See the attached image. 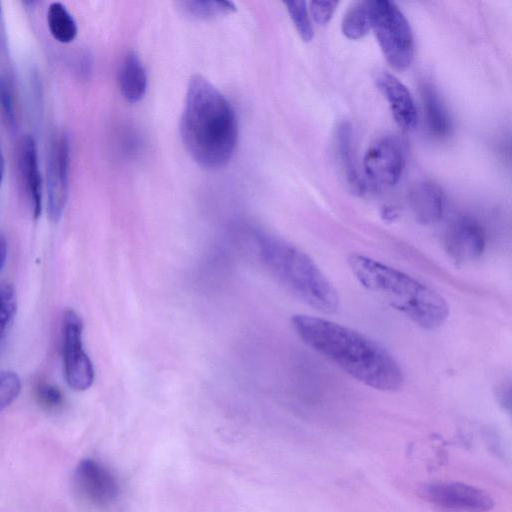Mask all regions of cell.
<instances>
[{
    "label": "cell",
    "instance_id": "277c9868",
    "mask_svg": "<svg viewBox=\"0 0 512 512\" xmlns=\"http://www.w3.org/2000/svg\"><path fill=\"white\" fill-rule=\"evenodd\" d=\"M258 247L265 265L297 298L324 314L337 311V290L305 252L269 234L258 237Z\"/></svg>",
    "mask_w": 512,
    "mask_h": 512
},
{
    "label": "cell",
    "instance_id": "603a6c76",
    "mask_svg": "<svg viewBox=\"0 0 512 512\" xmlns=\"http://www.w3.org/2000/svg\"><path fill=\"white\" fill-rule=\"evenodd\" d=\"M21 383L13 372L0 375V411L9 406L19 395Z\"/></svg>",
    "mask_w": 512,
    "mask_h": 512
},
{
    "label": "cell",
    "instance_id": "83f0119b",
    "mask_svg": "<svg viewBox=\"0 0 512 512\" xmlns=\"http://www.w3.org/2000/svg\"><path fill=\"white\" fill-rule=\"evenodd\" d=\"M7 240L5 236L0 232V271L5 265L7 258Z\"/></svg>",
    "mask_w": 512,
    "mask_h": 512
},
{
    "label": "cell",
    "instance_id": "4fadbf2b",
    "mask_svg": "<svg viewBox=\"0 0 512 512\" xmlns=\"http://www.w3.org/2000/svg\"><path fill=\"white\" fill-rule=\"evenodd\" d=\"M19 170L32 214L38 218L42 210V184L36 143L31 136H25L20 143Z\"/></svg>",
    "mask_w": 512,
    "mask_h": 512
},
{
    "label": "cell",
    "instance_id": "9c48e42d",
    "mask_svg": "<svg viewBox=\"0 0 512 512\" xmlns=\"http://www.w3.org/2000/svg\"><path fill=\"white\" fill-rule=\"evenodd\" d=\"M69 163L70 144L68 137L63 134L52 143L47 164L48 212L54 221L61 217L65 208Z\"/></svg>",
    "mask_w": 512,
    "mask_h": 512
},
{
    "label": "cell",
    "instance_id": "9a60e30c",
    "mask_svg": "<svg viewBox=\"0 0 512 512\" xmlns=\"http://www.w3.org/2000/svg\"><path fill=\"white\" fill-rule=\"evenodd\" d=\"M123 97L131 103L139 101L145 94L147 75L138 55L130 51L124 58L119 75Z\"/></svg>",
    "mask_w": 512,
    "mask_h": 512
},
{
    "label": "cell",
    "instance_id": "5b68a950",
    "mask_svg": "<svg viewBox=\"0 0 512 512\" xmlns=\"http://www.w3.org/2000/svg\"><path fill=\"white\" fill-rule=\"evenodd\" d=\"M371 29L387 62L396 70L408 68L413 60L414 42L410 25L395 3L369 1Z\"/></svg>",
    "mask_w": 512,
    "mask_h": 512
},
{
    "label": "cell",
    "instance_id": "44dd1931",
    "mask_svg": "<svg viewBox=\"0 0 512 512\" xmlns=\"http://www.w3.org/2000/svg\"><path fill=\"white\" fill-rule=\"evenodd\" d=\"M17 300L14 287L0 283V338L6 333L16 313Z\"/></svg>",
    "mask_w": 512,
    "mask_h": 512
},
{
    "label": "cell",
    "instance_id": "8fae6325",
    "mask_svg": "<svg viewBox=\"0 0 512 512\" xmlns=\"http://www.w3.org/2000/svg\"><path fill=\"white\" fill-rule=\"evenodd\" d=\"M486 247L482 227L471 219L453 223L445 235V249L456 263H469L481 257Z\"/></svg>",
    "mask_w": 512,
    "mask_h": 512
},
{
    "label": "cell",
    "instance_id": "7a4b0ae2",
    "mask_svg": "<svg viewBox=\"0 0 512 512\" xmlns=\"http://www.w3.org/2000/svg\"><path fill=\"white\" fill-rule=\"evenodd\" d=\"M180 127L186 150L200 166L216 169L232 158L237 142L234 110L200 75L188 83Z\"/></svg>",
    "mask_w": 512,
    "mask_h": 512
},
{
    "label": "cell",
    "instance_id": "7c38bea8",
    "mask_svg": "<svg viewBox=\"0 0 512 512\" xmlns=\"http://www.w3.org/2000/svg\"><path fill=\"white\" fill-rule=\"evenodd\" d=\"M376 81L397 124L405 130L413 129L417 124V111L407 87L388 72L379 74Z\"/></svg>",
    "mask_w": 512,
    "mask_h": 512
},
{
    "label": "cell",
    "instance_id": "e0dca14e",
    "mask_svg": "<svg viewBox=\"0 0 512 512\" xmlns=\"http://www.w3.org/2000/svg\"><path fill=\"white\" fill-rule=\"evenodd\" d=\"M47 24L51 35L58 42L70 43L77 35V24L73 16L60 2H53L49 5Z\"/></svg>",
    "mask_w": 512,
    "mask_h": 512
},
{
    "label": "cell",
    "instance_id": "8992f818",
    "mask_svg": "<svg viewBox=\"0 0 512 512\" xmlns=\"http://www.w3.org/2000/svg\"><path fill=\"white\" fill-rule=\"evenodd\" d=\"M82 331L78 314L66 310L62 322L64 374L68 385L77 391L88 389L94 381V368L83 347Z\"/></svg>",
    "mask_w": 512,
    "mask_h": 512
},
{
    "label": "cell",
    "instance_id": "7402d4cb",
    "mask_svg": "<svg viewBox=\"0 0 512 512\" xmlns=\"http://www.w3.org/2000/svg\"><path fill=\"white\" fill-rule=\"evenodd\" d=\"M287 10L300 37L308 42L313 38V27L305 1L286 2Z\"/></svg>",
    "mask_w": 512,
    "mask_h": 512
},
{
    "label": "cell",
    "instance_id": "d6986e66",
    "mask_svg": "<svg viewBox=\"0 0 512 512\" xmlns=\"http://www.w3.org/2000/svg\"><path fill=\"white\" fill-rule=\"evenodd\" d=\"M343 34L352 40L362 38L371 29L369 1L354 3L342 20Z\"/></svg>",
    "mask_w": 512,
    "mask_h": 512
},
{
    "label": "cell",
    "instance_id": "4316f807",
    "mask_svg": "<svg viewBox=\"0 0 512 512\" xmlns=\"http://www.w3.org/2000/svg\"><path fill=\"white\" fill-rule=\"evenodd\" d=\"M497 399L500 405L507 411H510L511 391L510 384H502L497 391Z\"/></svg>",
    "mask_w": 512,
    "mask_h": 512
},
{
    "label": "cell",
    "instance_id": "6da1fadb",
    "mask_svg": "<svg viewBox=\"0 0 512 512\" xmlns=\"http://www.w3.org/2000/svg\"><path fill=\"white\" fill-rule=\"evenodd\" d=\"M296 334L357 381L380 391H396L403 372L395 358L366 335L331 320L305 314L291 318Z\"/></svg>",
    "mask_w": 512,
    "mask_h": 512
},
{
    "label": "cell",
    "instance_id": "30bf717a",
    "mask_svg": "<svg viewBox=\"0 0 512 512\" xmlns=\"http://www.w3.org/2000/svg\"><path fill=\"white\" fill-rule=\"evenodd\" d=\"M75 482L80 493L91 503L107 506L119 493L115 476L101 463L83 459L75 471Z\"/></svg>",
    "mask_w": 512,
    "mask_h": 512
},
{
    "label": "cell",
    "instance_id": "ba28073f",
    "mask_svg": "<svg viewBox=\"0 0 512 512\" xmlns=\"http://www.w3.org/2000/svg\"><path fill=\"white\" fill-rule=\"evenodd\" d=\"M364 171L368 180L376 187L395 185L404 167V155L399 143L390 137L374 141L364 156Z\"/></svg>",
    "mask_w": 512,
    "mask_h": 512
},
{
    "label": "cell",
    "instance_id": "52a82bcc",
    "mask_svg": "<svg viewBox=\"0 0 512 512\" xmlns=\"http://www.w3.org/2000/svg\"><path fill=\"white\" fill-rule=\"evenodd\" d=\"M421 497L448 512H489L494 500L484 490L461 482L440 481L420 488Z\"/></svg>",
    "mask_w": 512,
    "mask_h": 512
},
{
    "label": "cell",
    "instance_id": "ac0fdd59",
    "mask_svg": "<svg viewBox=\"0 0 512 512\" xmlns=\"http://www.w3.org/2000/svg\"><path fill=\"white\" fill-rule=\"evenodd\" d=\"M336 154L345 170L346 178L354 189L363 190V183L355 169L351 152V131L350 126L342 123L338 126L335 136Z\"/></svg>",
    "mask_w": 512,
    "mask_h": 512
},
{
    "label": "cell",
    "instance_id": "f1b7e54d",
    "mask_svg": "<svg viewBox=\"0 0 512 512\" xmlns=\"http://www.w3.org/2000/svg\"><path fill=\"white\" fill-rule=\"evenodd\" d=\"M3 170H4V161H3V156L1 153V149H0V183H1L2 177H3Z\"/></svg>",
    "mask_w": 512,
    "mask_h": 512
},
{
    "label": "cell",
    "instance_id": "484cf974",
    "mask_svg": "<svg viewBox=\"0 0 512 512\" xmlns=\"http://www.w3.org/2000/svg\"><path fill=\"white\" fill-rule=\"evenodd\" d=\"M0 104L9 123L15 122L14 104L11 91L5 80L0 79Z\"/></svg>",
    "mask_w": 512,
    "mask_h": 512
},
{
    "label": "cell",
    "instance_id": "2e32d148",
    "mask_svg": "<svg viewBox=\"0 0 512 512\" xmlns=\"http://www.w3.org/2000/svg\"><path fill=\"white\" fill-rule=\"evenodd\" d=\"M422 97L430 131L438 137L447 135L451 123L439 95L432 86L425 84L422 87Z\"/></svg>",
    "mask_w": 512,
    "mask_h": 512
},
{
    "label": "cell",
    "instance_id": "d4e9b609",
    "mask_svg": "<svg viewBox=\"0 0 512 512\" xmlns=\"http://www.w3.org/2000/svg\"><path fill=\"white\" fill-rule=\"evenodd\" d=\"M336 6V1H312L310 13L317 24L324 25L331 19Z\"/></svg>",
    "mask_w": 512,
    "mask_h": 512
},
{
    "label": "cell",
    "instance_id": "5bb4252c",
    "mask_svg": "<svg viewBox=\"0 0 512 512\" xmlns=\"http://www.w3.org/2000/svg\"><path fill=\"white\" fill-rule=\"evenodd\" d=\"M410 206L418 222L429 225L437 222L443 211V196L437 185L422 182L411 190Z\"/></svg>",
    "mask_w": 512,
    "mask_h": 512
},
{
    "label": "cell",
    "instance_id": "3957f363",
    "mask_svg": "<svg viewBox=\"0 0 512 512\" xmlns=\"http://www.w3.org/2000/svg\"><path fill=\"white\" fill-rule=\"evenodd\" d=\"M349 267L358 282L376 297L424 329H436L449 316L446 299L412 276L368 256L353 253Z\"/></svg>",
    "mask_w": 512,
    "mask_h": 512
},
{
    "label": "cell",
    "instance_id": "cb8c5ba5",
    "mask_svg": "<svg viewBox=\"0 0 512 512\" xmlns=\"http://www.w3.org/2000/svg\"><path fill=\"white\" fill-rule=\"evenodd\" d=\"M36 397L40 405L48 410L58 409L63 404L61 391L49 383L42 382L37 385Z\"/></svg>",
    "mask_w": 512,
    "mask_h": 512
},
{
    "label": "cell",
    "instance_id": "ffe728a7",
    "mask_svg": "<svg viewBox=\"0 0 512 512\" xmlns=\"http://www.w3.org/2000/svg\"><path fill=\"white\" fill-rule=\"evenodd\" d=\"M186 14L199 19H209L229 14L235 10L228 1H183L179 3Z\"/></svg>",
    "mask_w": 512,
    "mask_h": 512
}]
</instances>
